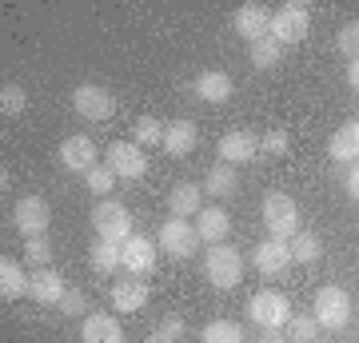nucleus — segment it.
Wrapping results in <instances>:
<instances>
[{"mask_svg":"<svg viewBox=\"0 0 359 343\" xmlns=\"http://www.w3.org/2000/svg\"><path fill=\"white\" fill-rule=\"evenodd\" d=\"M25 108H28V96H25L20 84H4V88H0V112L4 116H20Z\"/></svg>","mask_w":359,"mask_h":343,"instance_id":"obj_34","label":"nucleus"},{"mask_svg":"<svg viewBox=\"0 0 359 343\" xmlns=\"http://www.w3.org/2000/svg\"><path fill=\"white\" fill-rule=\"evenodd\" d=\"M13 224L16 231L25 236V240H36V236H44L52 224V208L44 196H20L16 200V212H13Z\"/></svg>","mask_w":359,"mask_h":343,"instance_id":"obj_9","label":"nucleus"},{"mask_svg":"<svg viewBox=\"0 0 359 343\" xmlns=\"http://www.w3.org/2000/svg\"><path fill=\"white\" fill-rule=\"evenodd\" d=\"M327 156L339 160V164H359V120H351L335 132L332 144H327Z\"/></svg>","mask_w":359,"mask_h":343,"instance_id":"obj_24","label":"nucleus"},{"mask_svg":"<svg viewBox=\"0 0 359 343\" xmlns=\"http://www.w3.org/2000/svg\"><path fill=\"white\" fill-rule=\"evenodd\" d=\"M347 84H351V88L359 92V60H351V64H347Z\"/></svg>","mask_w":359,"mask_h":343,"instance_id":"obj_41","label":"nucleus"},{"mask_svg":"<svg viewBox=\"0 0 359 343\" xmlns=\"http://www.w3.org/2000/svg\"><path fill=\"white\" fill-rule=\"evenodd\" d=\"M60 164H65L68 172H80V176H88L92 168L100 164V156H96V144H92V136H84V132L68 136V140L60 144Z\"/></svg>","mask_w":359,"mask_h":343,"instance_id":"obj_13","label":"nucleus"},{"mask_svg":"<svg viewBox=\"0 0 359 343\" xmlns=\"http://www.w3.org/2000/svg\"><path fill=\"white\" fill-rule=\"evenodd\" d=\"M84 188L92 191V196H100V200H108V191L116 188V172L108 164H96L88 172V176H84Z\"/></svg>","mask_w":359,"mask_h":343,"instance_id":"obj_32","label":"nucleus"},{"mask_svg":"<svg viewBox=\"0 0 359 343\" xmlns=\"http://www.w3.org/2000/svg\"><path fill=\"white\" fill-rule=\"evenodd\" d=\"M204 271H208V280H212V288L231 292L236 283L244 280V255L236 252L231 243H216V248H208Z\"/></svg>","mask_w":359,"mask_h":343,"instance_id":"obj_3","label":"nucleus"},{"mask_svg":"<svg viewBox=\"0 0 359 343\" xmlns=\"http://www.w3.org/2000/svg\"><path fill=\"white\" fill-rule=\"evenodd\" d=\"M196 96L208 100V104H228L231 100V76L219 72V68H204V72L196 76Z\"/></svg>","mask_w":359,"mask_h":343,"instance_id":"obj_21","label":"nucleus"},{"mask_svg":"<svg viewBox=\"0 0 359 343\" xmlns=\"http://www.w3.org/2000/svg\"><path fill=\"white\" fill-rule=\"evenodd\" d=\"M268 28H271V8H264V4H256V0L240 4L236 16H231V32H236V36H244L248 44L264 40V36H268Z\"/></svg>","mask_w":359,"mask_h":343,"instance_id":"obj_12","label":"nucleus"},{"mask_svg":"<svg viewBox=\"0 0 359 343\" xmlns=\"http://www.w3.org/2000/svg\"><path fill=\"white\" fill-rule=\"evenodd\" d=\"M168 212L172 220H188L204 212V184H176L168 191Z\"/></svg>","mask_w":359,"mask_h":343,"instance_id":"obj_17","label":"nucleus"},{"mask_svg":"<svg viewBox=\"0 0 359 343\" xmlns=\"http://www.w3.org/2000/svg\"><path fill=\"white\" fill-rule=\"evenodd\" d=\"M259 216H264L268 240L292 243L295 236H299V203H295L287 191H268L264 203H259Z\"/></svg>","mask_w":359,"mask_h":343,"instance_id":"obj_1","label":"nucleus"},{"mask_svg":"<svg viewBox=\"0 0 359 343\" xmlns=\"http://www.w3.org/2000/svg\"><path fill=\"white\" fill-rule=\"evenodd\" d=\"M80 339L84 343H124V328H120V319L108 316V311H92V316H84Z\"/></svg>","mask_w":359,"mask_h":343,"instance_id":"obj_18","label":"nucleus"},{"mask_svg":"<svg viewBox=\"0 0 359 343\" xmlns=\"http://www.w3.org/2000/svg\"><path fill=\"white\" fill-rule=\"evenodd\" d=\"M344 184H347V196H355V200H359V164H351V168H347Z\"/></svg>","mask_w":359,"mask_h":343,"instance_id":"obj_39","label":"nucleus"},{"mask_svg":"<svg viewBox=\"0 0 359 343\" xmlns=\"http://www.w3.org/2000/svg\"><path fill=\"white\" fill-rule=\"evenodd\" d=\"M88 267L96 276H112L120 267V243H108V240H96L88 248Z\"/></svg>","mask_w":359,"mask_h":343,"instance_id":"obj_26","label":"nucleus"},{"mask_svg":"<svg viewBox=\"0 0 359 343\" xmlns=\"http://www.w3.org/2000/svg\"><path fill=\"white\" fill-rule=\"evenodd\" d=\"M259 343H287V335L276 331V328H268V331H259Z\"/></svg>","mask_w":359,"mask_h":343,"instance_id":"obj_40","label":"nucleus"},{"mask_svg":"<svg viewBox=\"0 0 359 343\" xmlns=\"http://www.w3.org/2000/svg\"><path fill=\"white\" fill-rule=\"evenodd\" d=\"M88 311V295L80 288H68V295L60 300V316H84Z\"/></svg>","mask_w":359,"mask_h":343,"instance_id":"obj_36","label":"nucleus"},{"mask_svg":"<svg viewBox=\"0 0 359 343\" xmlns=\"http://www.w3.org/2000/svg\"><path fill=\"white\" fill-rule=\"evenodd\" d=\"M311 32V13L308 4H299V0H287V4H280L276 13H271V28L268 36L280 40V44H299V40Z\"/></svg>","mask_w":359,"mask_h":343,"instance_id":"obj_4","label":"nucleus"},{"mask_svg":"<svg viewBox=\"0 0 359 343\" xmlns=\"http://www.w3.org/2000/svg\"><path fill=\"white\" fill-rule=\"evenodd\" d=\"M160 252H168L172 260H188V255L200 252V231H196L192 220H168L164 228H160Z\"/></svg>","mask_w":359,"mask_h":343,"instance_id":"obj_8","label":"nucleus"},{"mask_svg":"<svg viewBox=\"0 0 359 343\" xmlns=\"http://www.w3.org/2000/svg\"><path fill=\"white\" fill-rule=\"evenodd\" d=\"M287 343H316L320 339V319L316 316H292V323L283 328Z\"/></svg>","mask_w":359,"mask_h":343,"instance_id":"obj_30","label":"nucleus"},{"mask_svg":"<svg viewBox=\"0 0 359 343\" xmlns=\"http://www.w3.org/2000/svg\"><path fill=\"white\" fill-rule=\"evenodd\" d=\"M335 44H339V52H344V56L359 60V20H351V25H344V28H339V36H335Z\"/></svg>","mask_w":359,"mask_h":343,"instance_id":"obj_35","label":"nucleus"},{"mask_svg":"<svg viewBox=\"0 0 359 343\" xmlns=\"http://www.w3.org/2000/svg\"><path fill=\"white\" fill-rule=\"evenodd\" d=\"M25 264L32 267V271H40V267H52V243L44 240V236H36V240H25Z\"/></svg>","mask_w":359,"mask_h":343,"instance_id":"obj_33","label":"nucleus"},{"mask_svg":"<svg viewBox=\"0 0 359 343\" xmlns=\"http://www.w3.org/2000/svg\"><path fill=\"white\" fill-rule=\"evenodd\" d=\"M148 283L136 280V276H128V280H120L112 288V307L116 311H144L148 307Z\"/></svg>","mask_w":359,"mask_h":343,"instance_id":"obj_22","label":"nucleus"},{"mask_svg":"<svg viewBox=\"0 0 359 343\" xmlns=\"http://www.w3.org/2000/svg\"><path fill=\"white\" fill-rule=\"evenodd\" d=\"M259 156V136H252V132H244V128H236V132H228L224 140H219V160L224 164H248V160H256Z\"/></svg>","mask_w":359,"mask_h":343,"instance_id":"obj_16","label":"nucleus"},{"mask_svg":"<svg viewBox=\"0 0 359 343\" xmlns=\"http://www.w3.org/2000/svg\"><path fill=\"white\" fill-rule=\"evenodd\" d=\"M252 264L264 271V276H283L292 267V243L283 240H259L256 252H252Z\"/></svg>","mask_w":359,"mask_h":343,"instance_id":"obj_15","label":"nucleus"},{"mask_svg":"<svg viewBox=\"0 0 359 343\" xmlns=\"http://www.w3.org/2000/svg\"><path fill=\"white\" fill-rule=\"evenodd\" d=\"M104 164L116 172V180H128V184L148 176V156H144V148L136 140L108 144V148H104Z\"/></svg>","mask_w":359,"mask_h":343,"instance_id":"obj_6","label":"nucleus"},{"mask_svg":"<svg viewBox=\"0 0 359 343\" xmlns=\"http://www.w3.org/2000/svg\"><path fill=\"white\" fill-rule=\"evenodd\" d=\"M136 144L140 148H164V124L156 116H140L136 120Z\"/></svg>","mask_w":359,"mask_h":343,"instance_id":"obj_31","label":"nucleus"},{"mask_svg":"<svg viewBox=\"0 0 359 343\" xmlns=\"http://www.w3.org/2000/svg\"><path fill=\"white\" fill-rule=\"evenodd\" d=\"M196 144H200V128H196L192 120H172V124L164 128V152L168 156L184 160L188 152H196Z\"/></svg>","mask_w":359,"mask_h":343,"instance_id":"obj_19","label":"nucleus"},{"mask_svg":"<svg viewBox=\"0 0 359 343\" xmlns=\"http://www.w3.org/2000/svg\"><path fill=\"white\" fill-rule=\"evenodd\" d=\"M236 188H240V180H236V168H231V164H224V160H219L216 168H208L204 191L212 196V200H228V196H236Z\"/></svg>","mask_w":359,"mask_h":343,"instance_id":"obj_25","label":"nucleus"},{"mask_svg":"<svg viewBox=\"0 0 359 343\" xmlns=\"http://www.w3.org/2000/svg\"><path fill=\"white\" fill-rule=\"evenodd\" d=\"M156 331H164V335H168V339H184V335H188V323H184V316H180V311H168V316L164 319H160V328H156Z\"/></svg>","mask_w":359,"mask_h":343,"instance_id":"obj_37","label":"nucleus"},{"mask_svg":"<svg viewBox=\"0 0 359 343\" xmlns=\"http://www.w3.org/2000/svg\"><path fill=\"white\" fill-rule=\"evenodd\" d=\"M68 295V283L56 267H40L32 271V283H28V300H36L40 307H60V300Z\"/></svg>","mask_w":359,"mask_h":343,"instance_id":"obj_14","label":"nucleus"},{"mask_svg":"<svg viewBox=\"0 0 359 343\" xmlns=\"http://www.w3.org/2000/svg\"><path fill=\"white\" fill-rule=\"evenodd\" d=\"M92 228H96V240H108V243H128L136 231H132V216L128 208L120 200H96L92 208Z\"/></svg>","mask_w":359,"mask_h":343,"instance_id":"obj_2","label":"nucleus"},{"mask_svg":"<svg viewBox=\"0 0 359 343\" xmlns=\"http://www.w3.org/2000/svg\"><path fill=\"white\" fill-rule=\"evenodd\" d=\"M200 343H244V328L231 319H212L200 335Z\"/></svg>","mask_w":359,"mask_h":343,"instance_id":"obj_28","label":"nucleus"},{"mask_svg":"<svg viewBox=\"0 0 359 343\" xmlns=\"http://www.w3.org/2000/svg\"><path fill=\"white\" fill-rule=\"evenodd\" d=\"M311 316L320 319V328L344 331L347 323H351V295H347L344 288L327 283V288H320V292H316V307H311Z\"/></svg>","mask_w":359,"mask_h":343,"instance_id":"obj_7","label":"nucleus"},{"mask_svg":"<svg viewBox=\"0 0 359 343\" xmlns=\"http://www.w3.org/2000/svg\"><path fill=\"white\" fill-rule=\"evenodd\" d=\"M259 152L264 156H287V132H264Z\"/></svg>","mask_w":359,"mask_h":343,"instance_id":"obj_38","label":"nucleus"},{"mask_svg":"<svg viewBox=\"0 0 359 343\" xmlns=\"http://www.w3.org/2000/svg\"><path fill=\"white\" fill-rule=\"evenodd\" d=\"M144 343H176V339H168L164 331H152V335H148V339H144Z\"/></svg>","mask_w":359,"mask_h":343,"instance_id":"obj_42","label":"nucleus"},{"mask_svg":"<svg viewBox=\"0 0 359 343\" xmlns=\"http://www.w3.org/2000/svg\"><path fill=\"white\" fill-rule=\"evenodd\" d=\"M72 108H76L84 120H96V124H104L108 116H112L116 100H112V92L104 88V84H80L76 92H72Z\"/></svg>","mask_w":359,"mask_h":343,"instance_id":"obj_11","label":"nucleus"},{"mask_svg":"<svg viewBox=\"0 0 359 343\" xmlns=\"http://www.w3.org/2000/svg\"><path fill=\"white\" fill-rule=\"evenodd\" d=\"M156 260H160V243L148 240V236H132L128 243H120V267L144 280V276H152L156 271Z\"/></svg>","mask_w":359,"mask_h":343,"instance_id":"obj_10","label":"nucleus"},{"mask_svg":"<svg viewBox=\"0 0 359 343\" xmlns=\"http://www.w3.org/2000/svg\"><path fill=\"white\" fill-rule=\"evenodd\" d=\"M196 231H200V240L204 243H224L228 240V231H231V216L224 212V208H204L200 216H196Z\"/></svg>","mask_w":359,"mask_h":343,"instance_id":"obj_23","label":"nucleus"},{"mask_svg":"<svg viewBox=\"0 0 359 343\" xmlns=\"http://www.w3.org/2000/svg\"><path fill=\"white\" fill-rule=\"evenodd\" d=\"M320 255H323V240L316 236V231H299L292 240V264H320Z\"/></svg>","mask_w":359,"mask_h":343,"instance_id":"obj_27","label":"nucleus"},{"mask_svg":"<svg viewBox=\"0 0 359 343\" xmlns=\"http://www.w3.org/2000/svg\"><path fill=\"white\" fill-rule=\"evenodd\" d=\"M248 56H252L256 68H276L280 56H283V44L280 40H271V36H264V40H256V44H248Z\"/></svg>","mask_w":359,"mask_h":343,"instance_id":"obj_29","label":"nucleus"},{"mask_svg":"<svg viewBox=\"0 0 359 343\" xmlns=\"http://www.w3.org/2000/svg\"><path fill=\"white\" fill-rule=\"evenodd\" d=\"M248 316H252V323H259V331H283L287 323H292V300L283 292H256L252 300H248Z\"/></svg>","mask_w":359,"mask_h":343,"instance_id":"obj_5","label":"nucleus"},{"mask_svg":"<svg viewBox=\"0 0 359 343\" xmlns=\"http://www.w3.org/2000/svg\"><path fill=\"white\" fill-rule=\"evenodd\" d=\"M28 283H32V276L20 267V260H13V255H0V295H4V304H8V300H20V295H28Z\"/></svg>","mask_w":359,"mask_h":343,"instance_id":"obj_20","label":"nucleus"}]
</instances>
